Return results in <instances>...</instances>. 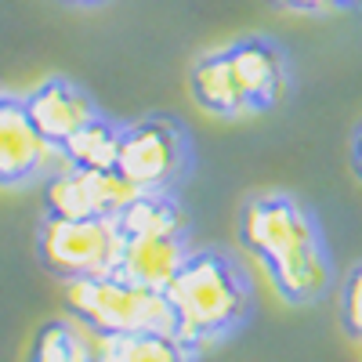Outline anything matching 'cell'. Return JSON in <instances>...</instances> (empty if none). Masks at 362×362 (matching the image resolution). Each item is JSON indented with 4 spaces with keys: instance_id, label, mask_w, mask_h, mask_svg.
<instances>
[{
    "instance_id": "cell-13",
    "label": "cell",
    "mask_w": 362,
    "mask_h": 362,
    "mask_svg": "<svg viewBox=\"0 0 362 362\" xmlns=\"http://www.w3.org/2000/svg\"><path fill=\"white\" fill-rule=\"evenodd\" d=\"M29 362H95V334L76 319H54L37 334Z\"/></svg>"
},
{
    "instance_id": "cell-1",
    "label": "cell",
    "mask_w": 362,
    "mask_h": 362,
    "mask_svg": "<svg viewBox=\"0 0 362 362\" xmlns=\"http://www.w3.org/2000/svg\"><path fill=\"white\" fill-rule=\"evenodd\" d=\"M239 243L286 305H319L334 290V257L315 214L290 192H254L239 210Z\"/></svg>"
},
{
    "instance_id": "cell-11",
    "label": "cell",
    "mask_w": 362,
    "mask_h": 362,
    "mask_svg": "<svg viewBox=\"0 0 362 362\" xmlns=\"http://www.w3.org/2000/svg\"><path fill=\"white\" fill-rule=\"evenodd\" d=\"M177 334H127V337H95V362H196Z\"/></svg>"
},
{
    "instance_id": "cell-16",
    "label": "cell",
    "mask_w": 362,
    "mask_h": 362,
    "mask_svg": "<svg viewBox=\"0 0 362 362\" xmlns=\"http://www.w3.org/2000/svg\"><path fill=\"white\" fill-rule=\"evenodd\" d=\"M351 170L362 177V124H358L355 134H351Z\"/></svg>"
},
{
    "instance_id": "cell-6",
    "label": "cell",
    "mask_w": 362,
    "mask_h": 362,
    "mask_svg": "<svg viewBox=\"0 0 362 362\" xmlns=\"http://www.w3.org/2000/svg\"><path fill=\"white\" fill-rule=\"evenodd\" d=\"M37 250L47 272L58 279H90L116 276L124 235L116 218H54L47 214L37 235Z\"/></svg>"
},
{
    "instance_id": "cell-7",
    "label": "cell",
    "mask_w": 362,
    "mask_h": 362,
    "mask_svg": "<svg viewBox=\"0 0 362 362\" xmlns=\"http://www.w3.org/2000/svg\"><path fill=\"white\" fill-rule=\"evenodd\" d=\"M138 192L116 170H87L76 163H58L47 174L44 203L54 218H119Z\"/></svg>"
},
{
    "instance_id": "cell-10",
    "label": "cell",
    "mask_w": 362,
    "mask_h": 362,
    "mask_svg": "<svg viewBox=\"0 0 362 362\" xmlns=\"http://www.w3.org/2000/svg\"><path fill=\"white\" fill-rule=\"evenodd\" d=\"M189 254H192L189 235H163V232L124 235V254H119V272L116 276L167 293V286L174 283L181 264L189 261Z\"/></svg>"
},
{
    "instance_id": "cell-12",
    "label": "cell",
    "mask_w": 362,
    "mask_h": 362,
    "mask_svg": "<svg viewBox=\"0 0 362 362\" xmlns=\"http://www.w3.org/2000/svg\"><path fill=\"white\" fill-rule=\"evenodd\" d=\"M119 138H124V127H116L105 116H95L87 127H80L62 145V160L76 163V167H87V170H116Z\"/></svg>"
},
{
    "instance_id": "cell-3",
    "label": "cell",
    "mask_w": 362,
    "mask_h": 362,
    "mask_svg": "<svg viewBox=\"0 0 362 362\" xmlns=\"http://www.w3.org/2000/svg\"><path fill=\"white\" fill-rule=\"evenodd\" d=\"M177 337L203 351L232 337L254 312V290L243 264L225 250H192L167 286Z\"/></svg>"
},
{
    "instance_id": "cell-15",
    "label": "cell",
    "mask_w": 362,
    "mask_h": 362,
    "mask_svg": "<svg viewBox=\"0 0 362 362\" xmlns=\"http://www.w3.org/2000/svg\"><path fill=\"white\" fill-rule=\"evenodd\" d=\"M279 11H297V15H334V11H351L362 0H268Z\"/></svg>"
},
{
    "instance_id": "cell-4",
    "label": "cell",
    "mask_w": 362,
    "mask_h": 362,
    "mask_svg": "<svg viewBox=\"0 0 362 362\" xmlns=\"http://www.w3.org/2000/svg\"><path fill=\"white\" fill-rule=\"evenodd\" d=\"M66 305L73 319L95 337L127 334H177L174 308L163 290L141 286L124 276H90L66 283Z\"/></svg>"
},
{
    "instance_id": "cell-14",
    "label": "cell",
    "mask_w": 362,
    "mask_h": 362,
    "mask_svg": "<svg viewBox=\"0 0 362 362\" xmlns=\"http://www.w3.org/2000/svg\"><path fill=\"white\" fill-rule=\"evenodd\" d=\"M341 319H344L348 334L362 341V264L351 268L348 279H344V290H341Z\"/></svg>"
},
{
    "instance_id": "cell-2",
    "label": "cell",
    "mask_w": 362,
    "mask_h": 362,
    "mask_svg": "<svg viewBox=\"0 0 362 362\" xmlns=\"http://www.w3.org/2000/svg\"><path fill=\"white\" fill-rule=\"evenodd\" d=\"M290 58L272 37H239L199 54L189 69L192 102L218 119H243L279 109L290 95Z\"/></svg>"
},
{
    "instance_id": "cell-9",
    "label": "cell",
    "mask_w": 362,
    "mask_h": 362,
    "mask_svg": "<svg viewBox=\"0 0 362 362\" xmlns=\"http://www.w3.org/2000/svg\"><path fill=\"white\" fill-rule=\"evenodd\" d=\"M22 102H25V109H29V119L37 124V131L58 148V153H62V145H66L80 127H87L95 116H102L98 105L90 102L87 90L76 87V83L66 80V76L44 80L40 87L29 90Z\"/></svg>"
},
{
    "instance_id": "cell-17",
    "label": "cell",
    "mask_w": 362,
    "mask_h": 362,
    "mask_svg": "<svg viewBox=\"0 0 362 362\" xmlns=\"http://www.w3.org/2000/svg\"><path fill=\"white\" fill-rule=\"evenodd\" d=\"M62 4H80V8H90V4H105V0H62Z\"/></svg>"
},
{
    "instance_id": "cell-5",
    "label": "cell",
    "mask_w": 362,
    "mask_h": 362,
    "mask_svg": "<svg viewBox=\"0 0 362 362\" xmlns=\"http://www.w3.org/2000/svg\"><path fill=\"white\" fill-rule=\"evenodd\" d=\"M192 170L189 131L170 116H145L124 127L116 174L134 192H177Z\"/></svg>"
},
{
    "instance_id": "cell-8",
    "label": "cell",
    "mask_w": 362,
    "mask_h": 362,
    "mask_svg": "<svg viewBox=\"0 0 362 362\" xmlns=\"http://www.w3.org/2000/svg\"><path fill=\"white\" fill-rule=\"evenodd\" d=\"M62 163V153L37 131L22 98L0 95V185H29Z\"/></svg>"
}]
</instances>
